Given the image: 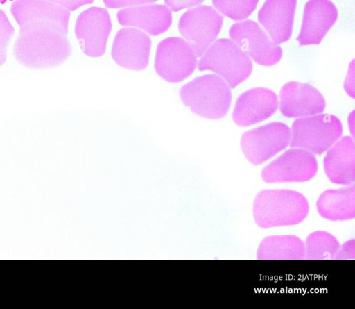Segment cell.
I'll return each instance as SVG.
<instances>
[{
	"mask_svg": "<svg viewBox=\"0 0 355 309\" xmlns=\"http://www.w3.org/2000/svg\"><path fill=\"white\" fill-rule=\"evenodd\" d=\"M10 12L19 26L13 46L19 64L32 69H50L71 55L69 10L45 0H14Z\"/></svg>",
	"mask_w": 355,
	"mask_h": 309,
	"instance_id": "cell-1",
	"label": "cell"
},
{
	"mask_svg": "<svg viewBox=\"0 0 355 309\" xmlns=\"http://www.w3.org/2000/svg\"><path fill=\"white\" fill-rule=\"evenodd\" d=\"M309 211V202L302 194L284 189L260 191L252 207L254 222L261 228L298 224Z\"/></svg>",
	"mask_w": 355,
	"mask_h": 309,
	"instance_id": "cell-2",
	"label": "cell"
},
{
	"mask_svg": "<svg viewBox=\"0 0 355 309\" xmlns=\"http://www.w3.org/2000/svg\"><path fill=\"white\" fill-rule=\"evenodd\" d=\"M180 97L193 113L211 119L223 117L232 99L229 85L215 74H205L186 83L180 90Z\"/></svg>",
	"mask_w": 355,
	"mask_h": 309,
	"instance_id": "cell-3",
	"label": "cell"
},
{
	"mask_svg": "<svg viewBox=\"0 0 355 309\" xmlns=\"http://www.w3.org/2000/svg\"><path fill=\"white\" fill-rule=\"evenodd\" d=\"M198 69L215 72L230 87L234 88L250 76L252 63L234 41L221 38L214 41L202 53Z\"/></svg>",
	"mask_w": 355,
	"mask_h": 309,
	"instance_id": "cell-4",
	"label": "cell"
},
{
	"mask_svg": "<svg viewBox=\"0 0 355 309\" xmlns=\"http://www.w3.org/2000/svg\"><path fill=\"white\" fill-rule=\"evenodd\" d=\"M342 124L331 115L308 116L296 119L292 125L291 147L314 154L328 150L341 136Z\"/></svg>",
	"mask_w": 355,
	"mask_h": 309,
	"instance_id": "cell-5",
	"label": "cell"
},
{
	"mask_svg": "<svg viewBox=\"0 0 355 309\" xmlns=\"http://www.w3.org/2000/svg\"><path fill=\"white\" fill-rule=\"evenodd\" d=\"M197 65L196 54L184 39L170 37L157 45L155 69L157 74L169 83H180L194 72Z\"/></svg>",
	"mask_w": 355,
	"mask_h": 309,
	"instance_id": "cell-6",
	"label": "cell"
},
{
	"mask_svg": "<svg viewBox=\"0 0 355 309\" xmlns=\"http://www.w3.org/2000/svg\"><path fill=\"white\" fill-rule=\"evenodd\" d=\"M223 22V17L211 6H198L182 14L178 29L196 56L200 57L216 39Z\"/></svg>",
	"mask_w": 355,
	"mask_h": 309,
	"instance_id": "cell-7",
	"label": "cell"
},
{
	"mask_svg": "<svg viewBox=\"0 0 355 309\" xmlns=\"http://www.w3.org/2000/svg\"><path fill=\"white\" fill-rule=\"evenodd\" d=\"M291 140V131L282 122H272L244 133L241 147L247 160L259 165L284 149Z\"/></svg>",
	"mask_w": 355,
	"mask_h": 309,
	"instance_id": "cell-8",
	"label": "cell"
},
{
	"mask_svg": "<svg viewBox=\"0 0 355 309\" xmlns=\"http://www.w3.org/2000/svg\"><path fill=\"white\" fill-rule=\"evenodd\" d=\"M318 171L314 155L303 149L292 148L266 165L261 178L267 183L305 182L313 178Z\"/></svg>",
	"mask_w": 355,
	"mask_h": 309,
	"instance_id": "cell-9",
	"label": "cell"
},
{
	"mask_svg": "<svg viewBox=\"0 0 355 309\" xmlns=\"http://www.w3.org/2000/svg\"><path fill=\"white\" fill-rule=\"evenodd\" d=\"M229 35L259 65L271 66L277 63L282 58V48L275 44L254 21L245 20L232 24L229 30Z\"/></svg>",
	"mask_w": 355,
	"mask_h": 309,
	"instance_id": "cell-10",
	"label": "cell"
},
{
	"mask_svg": "<svg viewBox=\"0 0 355 309\" xmlns=\"http://www.w3.org/2000/svg\"><path fill=\"white\" fill-rule=\"evenodd\" d=\"M111 30L108 12L99 7H92L81 12L75 25V34L83 52L94 58L104 55Z\"/></svg>",
	"mask_w": 355,
	"mask_h": 309,
	"instance_id": "cell-11",
	"label": "cell"
},
{
	"mask_svg": "<svg viewBox=\"0 0 355 309\" xmlns=\"http://www.w3.org/2000/svg\"><path fill=\"white\" fill-rule=\"evenodd\" d=\"M150 47L151 40L144 32L133 27L123 28L115 35L111 56L118 65L140 71L148 65Z\"/></svg>",
	"mask_w": 355,
	"mask_h": 309,
	"instance_id": "cell-12",
	"label": "cell"
},
{
	"mask_svg": "<svg viewBox=\"0 0 355 309\" xmlns=\"http://www.w3.org/2000/svg\"><path fill=\"white\" fill-rule=\"evenodd\" d=\"M279 109L286 117H302L321 113L325 108L322 94L312 85L291 81L282 87Z\"/></svg>",
	"mask_w": 355,
	"mask_h": 309,
	"instance_id": "cell-13",
	"label": "cell"
},
{
	"mask_svg": "<svg viewBox=\"0 0 355 309\" xmlns=\"http://www.w3.org/2000/svg\"><path fill=\"white\" fill-rule=\"evenodd\" d=\"M338 15L337 8L330 0H309L304 6L301 30L297 37L299 44H320Z\"/></svg>",
	"mask_w": 355,
	"mask_h": 309,
	"instance_id": "cell-14",
	"label": "cell"
},
{
	"mask_svg": "<svg viewBox=\"0 0 355 309\" xmlns=\"http://www.w3.org/2000/svg\"><path fill=\"white\" fill-rule=\"evenodd\" d=\"M278 107L276 94L263 87L250 89L236 100L232 117L239 126H248L272 116Z\"/></svg>",
	"mask_w": 355,
	"mask_h": 309,
	"instance_id": "cell-15",
	"label": "cell"
},
{
	"mask_svg": "<svg viewBox=\"0 0 355 309\" xmlns=\"http://www.w3.org/2000/svg\"><path fill=\"white\" fill-rule=\"evenodd\" d=\"M119 24L138 28L151 35L166 31L172 23L171 10L161 4H144L120 10L116 14Z\"/></svg>",
	"mask_w": 355,
	"mask_h": 309,
	"instance_id": "cell-16",
	"label": "cell"
},
{
	"mask_svg": "<svg viewBox=\"0 0 355 309\" xmlns=\"http://www.w3.org/2000/svg\"><path fill=\"white\" fill-rule=\"evenodd\" d=\"M296 5L297 0H266L259 10V22L275 44L290 39Z\"/></svg>",
	"mask_w": 355,
	"mask_h": 309,
	"instance_id": "cell-17",
	"label": "cell"
},
{
	"mask_svg": "<svg viewBox=\"0 0 355 309\" xmlns=\"http://www.w3.org/2000/svg\"><path fill=\"white\" fill-rule=\"evenodd\" d=\"M324 169L335 184L350 185L355 181V147L349 136L342 137L330 147L324 158Z\"/></svg>",
	"mask_w": 355,
	"mask_h": 309,
	"instance_id": "cell-18",
	"label": "cell"
},
{
	"mask_svg": "<svg viewBox=\"0 0 355 309\" xmlns=\"http://www.w3.org/2000/svg\"><path fill=\"white\" fill-rule=\"evenodd\" d=\"M316 208L319 215L330 221H345L355 217V186L354 183L338 190H327L318 197Z\"/></svg>",
	"mask_w": 355,
	"mask_h": 309,
	"instance_id": "cell-19",
	"label": "cell"
},
{
	"mask_svg": "<svg viewBox=\"0 0 355 309\" xmlns=\"http://www.w3.org/2000/svg\"><path fill=\"white\" fill-rule=\"evenodd\" d=\"M259 260H302L305 258L304 242L293 235H270L259 244Z\"/></svg>",
	"mask_w": 355,
	"mask_h": 309,
	"instance_id": "cell-20",
	"label": "cell"
},
{
	"mask_svg": "<svg viewBox=\"0 0 355 309\" xmlns=\"http://www.w3.org/2000/svg\"><path fill=\"white\" fill-rule=\"evenodd\" d=\"M305 258L307 260L334 259L340 244L331 233L324 231H316L306 237Z\"/></svg>",
	"mask_w": 355,
	"mask_h": 309,
	"instance_id": "cell-21",
	"label": "cell"
},
{
	"mask_svg": "<svg viewBox=\"0 0 355 309\" xmlns=\"http://www.w3.org/2000/svg\"><path fill=\"white\" fill-rule=\"evenodd\" d=\"M259 0H212L214 6L223 15L241 21L256 9Z\"/></svg>",
	"mask_w": 355,
	"mask_h": 309,
	"instance_id": "cell-22",
	"label": "cell"
},
{
	"mask_svg": "<svg viewBox=\"0 0 355 309\" xmlns=\"http://www.w3.org/2000/svg\"><path fill=\"white\" fill-rule=\"evenodd\" d=\"M15 28L6 13L0 9V66L7 58V51L14 35Z\"/></svg>",
	"mask_w": 355,
	"mask_h": 309,
	"instance_id": "cell-23",
	"label": "cell"
},
{
	"mask_svg": "<svg viewBox=\"0 0 355 309\" xmlns=\"http://www.w3.org/2000/svg\"><path fill=\"white\" fill-rule=\"evenodd\" d=\"M104 4L110 8H129L148 4L157 0H103Z\"/></svg>",
	"mask_w": 355,
	"mask_h": 309,
	"instance_id": "cell-24",
	"label": "cell"
},
{
	"mask_svg": "<svg viewBox=\"0 0 355 309\" xmlns=\"http://www.w3.org/2000/svg\"><path fill=\"white\" fill-rule=\"evenodd\" d=\"M355 258V240L352 239L340 245L334 259L349 260Z\"/></svg>",
	"mask_w": 355,
	"mask_h": 309,
	"instance_id": "cell-25",
	"label": "cell"
},
{
	"mask_svg": "<svg viewBox=\"0 0 355 309\" xmlns=\"http://www.w3.org/2000/svg\"><path fill=\"white\" fill-rule=\"evenodd\" d=\"M204 0H164L166 6L172 11L178 12L184 8L200 4Z\"/></svg>",
	"mask_w": 355,
	"mask_h": 309,
	"instance_id": "cell-26",
	"label": "cell"
},
{
	"mask_svg": "<svg viewBox=\"0 0 355 309\" xmlns=\"http://www.w3.org/2000/svg\"><path fill=\"white\" fill-rule=\"evenodd\" d=\"M57 4L69 11H73L80 6L92 3L94 0H45Z\"/></svg>",
	"mask_w": 355,
	"mask_h": 309,
	"instance_id": "cell-27",
	"label": "cell"
},
{
	"mask_svg": "<svg viewBox=\"0 0 355 309\" xmlns=\"http://www.w3.org/2000/svg\"><path fill=\"white\" fill-rule=\"evenodd\" d=\"M354 70L352 69L349 72V74L345 83V88L347 92L353 98L354 97Z\"/></svg>",
	"mask_w": 355,
	"mask_h": 309,
	"instance_id": "cell-28",
	"label": "cell"
},
{
	"mask_svg": "<svg viewBox=\"0 0 355 309\" xmlns=\"http://www.w3.org/2000/svg\"><path fill=\"white\" fill-rule=\"evenodd\" d=\"M14 0H0V5L5 4L9 1H13Z\"/></svg>",
	"mask_w": 355,
	"mask_h": 309,
	"instance_id": "cell-29",
	"label": "cell"
}]
</instances>
